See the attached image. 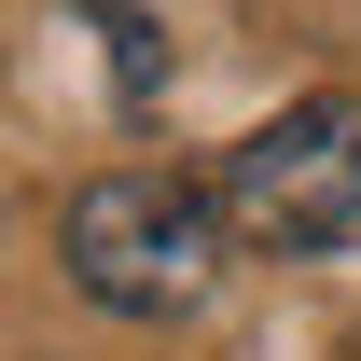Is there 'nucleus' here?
<instances>
[{
	"instance_id": "f257e3e1",
	"label": "nucleus",
	"mask_w": 361,
	"mask_h": 361,
	"mask_svg": "<svg viewBox=\"0 0 361 361\" xmlns=\"http://www.w3.org/2000/svg\"><path fill=\"white\" fill-rule=\"evenodd\" d=\"M56 264L111 319H195L209 278H223V209H209L195 167H97L56 209Z\"/></svg>"
},
{
	"instance_id": "f03ea898",
	"label": "nucleus",
	"mask_w": 361,
	"mask_h": 361,
	"mask_svg": "<svg viewBox=\"0 0 361 361\" xmlns=\"http://www.w3.org/2000/svg\"><path fill=\"white\" fill-rule=\"evenodd\" d=\"M209 209H223V250H278V264L348 250L361 236V84H319L278 126H250L209 167Z\"/></svg>"
}]
</instances>
